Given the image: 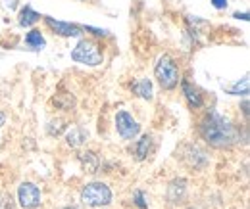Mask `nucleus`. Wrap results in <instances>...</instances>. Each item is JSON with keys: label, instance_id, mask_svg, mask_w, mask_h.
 <instances>
[{"label": "nucleus", "instance_id": "2eb2a0df", "mask_svg": "<svg viewBox=\"0 0 250 209\" xmlns=\"http://www.w3.org/2000/svg\"><path fill=\"white\" fill-rule=\"evenodd\" d=\"M79 161H81V165H83V169L87 173H96V169H98V157H96V153L85 152V153L79 155Z\"/></svg>", "mask_w": 250, "mask_h": 209}, {"label": "nucleus", "instance_id": "9d476101", "mask_svg": "<svg viewBox=\"0 0 250 209\" xmlns=\"http://www.w3.org/2000/svg\"><path fill=\"white\" fill-rule=\"evenodd\" d=\"M181 87H183V94H185V98H187L188 106H190L192 110H198V108L204 106V98H202L200 90L196 89V87H192V85L187 83V81H185Z\"/></svg>", "mask_w": 250, "mask_h": 209}, {"label": "nucleus", "instance_id": "f03ea898", "mask_svg": "<svg viewBox=\"0 0 250 209\" xmlns=\"http://www.w3.org/2000/svg\"><path fill=\"white\" fill-rule=\"evenodd\" d=\"M71 60L77 61V63H83V65H100L104 60V52H102V46L91 40V38H83L77 42V46L71 50Z\"/></svg>", "mask_w": 250, "mask_h": 209}, {"label": "nucleus", "instance_id": "6ab92c4d", "mask_svg": "<svg viewBox=\"0 0 250 209\" xmlns=\"http://www.w3.org/2000/svg\"><path fill=\"white\" fill-rule=\"evenodd\" d=\"M81 29L93 33L94 37H106V35H108V31H106V29H96V27H87V25H85V27H81Z\"/></svg>", "mask_w": 250, "mask_h": 209}, {"label": "nucleus", "instance_id": "4be33fe9", "mask_svg": "<svg viewBox=\"0 0 250 209\" xmlns=\"http://www.w3.org/2000/svg\"><path fill=\"white\" fill-rule=\"evenodd\" d=\"M4 123H6V114H4V112H0V127H2Z\"/></svg>", "mask_w": 250, "mask_h": 209}, {"label": "nucleus", "instance_id": "4468645a", "mask_svg": "<svg viewBox=\"0 0 250 209\" xmlns=\"http://www.w3.org/2000/svg\"><path fill=\"white\" fill-rule=\"evenodd\" d=\"M133 92L145 100H152V83L148 79H141L139 83L133 85Z\"/></svg>", "mask_w": 250, "mask_h": 209}, {"label": "nucleus", "instance_id": "9b49d317", "mask_svg": "<svg viewBox=\"0 0 250 209\" xmlns=\"http://www.w3.org/2000/svg\"><path fill=\"white\" fill-rule=\"evenodd\" d=\"M41 19V14H37L35 10H33L31 6H25V8H21V12H20V25L21 27H29L33 23H37Z\"/></svg>", "mask_w": 250, "mask_h": 209}, {"label": "nucleus", "instance_id": "aec40b11", "mask_svg": "<svg viewBox=\"0 0 250 209\" xmlns=\"http://www.w3.org/2000/svg\"><path fill=\"white\" fill-rule=\"evenodd\" d=\"M212 6L216 10H225L227 8V0H212Z\"/></svg>", "mask_w": 250, "mask_h": 209}, {"label": "nucleus", "instance_id": "1a4fd4ad", "mask_svg": "<svg viewBox=\"0 0 250 209\" xmlns=\"http://www.w3.org/2000/svg\"><path fill=\"white\" fill-rule=\"evenodd\" d=\"M185 150H187V153L183 155L185 157V163H188L192 169H200V167H204L208 163L206 153L198 148V146H187Z\"/></svg>", "mask_w": 250, "mask_h": 209}, {"label": "nucleus", "instance_id": "f3484780", "mask_svg": "<svg viewBox=\"0 0 250 209\" xmlns=\"http://www.w3.org/2000/svg\"><path fill=\"white\" fill-rule=\"evenodd\" d=\"M227 92H229V94H237V96H241V94H243V96H247V94H249V79L245 77V79H243V83H241V81H239V83H235L233 87H229V89H227Z\"/></svg>", "mask_w": 250, "mask_h": 209}, {"label": "nucleus", "instance_id": "5701e85b", "mask_svg": "<svg viewBox=\"0 0 250 209\" xmlns=\"http://www.w3.org/2000/svg\"><path fill=\"white\" fill-rule=\"evenodd\" d=\"M235 18H239V19H249V14H235Z\"/></svg>", "mask_w": 250, "mask_h": 209}, {"label": "nucleus", "instance_id": "7ed1b4c3", "mask_svg": "<svg viewBox=\"0 0 250 209\" xmlns=\"http://www.w3.org/2000/svg\"><path fill=\"white\" fill-rule=\"evenodd\" d=\"M154 75L164 90H173L179 83V67H177L175 60L169 58L167 54L158 60L156 67H154Z\"/></svg>", "mask_w": 250, "mask_h": 209}, {"label": "nucleus", "instance_id": "20e7f679", "mask_svg": "<svg viewBox=\"0 0 250 209\" xmlns=\"http://www.w3.org/2000/svg\"><path fill=\"white\" fill-rule=\"evenodd\" d=\"M81 202L87 208H102L112 202V190L104 182H91L81 190Z\"/></svg>", "mask_w": 250, "mask_h": 209}, {"label": "nucleus", "instance_id": "412c9836", "mask_svg": "<svg viewBox=\"0 0 250 209\" xmlns=\"http://www.w3.org/2000/svg\"><path fill=\"white\" fill-rule=\"evenodd\" d=\"M6 6H8L10 10H14V8H16V0H6Z\"/></svg>", "mask_w": 250, "mask_h": 209}, {"label": "nucleus", "instance_id": "6e6552de", "mask_svg": "<svg viewBox=\"0 0 250 209\" xmlns=\"http://www.w3.org/2000/svg\"><path fill=\"white\" fill-rule=\"evenodd\" d=\"M44 21H46V25H48L50 29L54 31L56 35H60V37H79L81 31H83L79 25H75V23L58 21V19H54V18H44Z\"/></svg>", "mask_w": 250, "mask_h": 209}, {"label": "nucleus", "instance_id": "0eeeda50", "mask_svg": "<svg viewBox=\"0 0 250 209\" xmlns=\"http://www.w3.org/2000/svg\"><path fill=\"white\" fill-rule=\"evenodd\" d=\"M185 200H187V180H171L167 186V202L173 206H179V204H185Z\"/></svg>", "mask_w": 250, "mask_h": 209}, {"label": "nucleus", "instance_id": "b1692460", "mask_svg": "<svg viewBox=\"0 0 250 209\" xmlns=\"http://www.w3.org/2000/svg\"><path fill=\"white\" fill-rule=\"evenodd\" d=\"M63 209H75V208H63Z\"/></svg>", "mask_w": 250, "mask_h": 209}, {"label": "nucleus", "instance_id": "ddd939ff", "mask_svg": "<svg viewBox=\"0 0 250 209\" xmlns=\"http://www.w3.org/2000/svg\"><path fill=\"white\" fill-rule=\"evenodd\" d=\"M25 44H27L29 48H33V50H42L46 42H44V37L41 35V31L33 29L25 35Z\"/></svg>", "mask_w": 250, "mask_h": 209}, {"label": "nucleus", "instance_id": "a211bd4d", "mask_svg": "<svg viewBox=\"0 0 250 209\" xmlns=\"http://www.w3.org/2000/svg\"><path fill=\"white\" fill-rule=\"evenodd\" d=\"M135 204L139 206L141 209H146V202H145V192H141V190H137L135 192Z\"/></svg>", "mask_w": 250, "mask_h": 209}, {"label": "nucleus", "instance_id": "423d86ee", "mask_svg": "<svg viewBox=\"0 0 250 209\" xmlns=\"http://www.w3.org/2000/svg\"><path fill=\"white\" fill-rule=\"evenodd\" d=\"M116 129H118V133H120L122 138L131 140V138H135L139 134L141 125L133 119L127 112H118V115H116Z\"/></svg>", "mask_w": 250, "mask_h": 209}, {"label": "nucleus", "instance_id": "39448f33", "mask_svg": "<svg viewBox=\"0 0 250 209\" xmlns=\"http://www.w3.org/2000/svg\"><path fill=\"white\" fill-rule=\"evenodd\" d=\"M20 206L25 209H35L41 206V192L33 182H21L18 188Z\"/></svg>", "mask_w": 250, "mask_h": 209}, {"label": "nucleus", "instance_id": "f257e3e1", "mask_svg": "<svg viewBox=\"0 0 250 209\" xmlns=\"http://www.w3.org/2000/svg\"><path fill=\"white\" fill-rule=\"evenodd\" d=\"M198 133L206 144L218 150L231 148L241 138V133L233 125V121L219 115L218 112H210L204 115V119L198 125Z\"/></svg>", "mask_w": 250, "mask_h": 209}, {"label": "nucleus", "instance_id": "dca6fc26", "mask_svg": "<svg viewBox=\"0 0 250 209\" xmlns=\"http://www.w3.org/2000/svg\"><path fill=\"white\" fill-rule=\"evenodd\" d=\"M150 146H152V136H150V134H145V136L137 142V146H135V155H137V159H145V157L150 153Z\"/></svg>", "mask_w": 250, "mask_h": 209}, {"label": "nucleus", "instance_id": "f8f14e48", "mask_svg": "<svg viewBox=\"0 0 250 209\" xmlns=\"http://www.w3.org/2000/svg\"><path fill=\"white\" fill-rule=\"evenodd\" d=\"M67 144L71 146V148H79L85 140H87V133L81 129V127H73L69 133H67Z\"/></svg>", "mask_w": 250, "mask_h": 209}]
</instances>
